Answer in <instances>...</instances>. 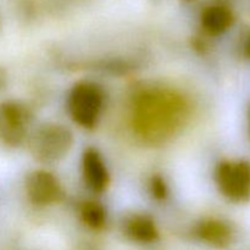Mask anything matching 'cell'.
<instances>
[{
	"label": "cell",
	"mask_w": 250,
	"mask_h": 250,
	"mask_svg": "<svg viewBox=\"0 0 250 250\" xmlns=\"http://www.w3.org/2000/svg\"><path fill=\"white\" fill-rule=\"evenodd\" d=\"M32 112L20 102L6 100L0 103V143L16 148L28 138Z\"/></svg>",
	"instance_id": "5b68a950"
},
{
	"label": "cell",
	"mask_w": 250,
	"mask_h": 250,
	"mask_svg": "<svg viewBox=\"0 0 250 250\" xmlns=\"http://www.w3.org/2000/svg\"><path fill=\"white\" fill-rule=\"evenodd\" d=\"M76 250H95L93 247H89V246H82V247H78Z\"/></svg>",
	"instance_id": "2e32d148"
},
{
	"label": "cell",
	"mask_w": 250,
	"mask_h": 250,
	"mask_svg": "<svg viewBox=\"0 0 250 250\" xmlns=\"http://www.w3.org/2000/svg\"><path fill=\"white\" fill-rule=\"evenodd\" d=\"M127 237L141 244H150L159 239V229L151 217L146 215H134L125 225Z\"/></svg>",
	"instance_id": "9c48e42d"
},
{
	"label": "cell",
	"mask_w": 250,
	"mask_h": 250,
	"mask_svg": "<svg viewBox=\"0 0 250 250\" xmlns=\"http://www.w3.org/2000/svg\"><path fill=\"white\" fill-rule=\"evenodd\" d=\"M233 14L224 5H211L202 14V26L211 36H220L229 31L233 23Z\"/></svg>",
	"instance_id": "30bf717a"
},
{
	"label": "cell",
	"mask_w": 250,
	"mask_h": 250,
	"mask_svg": "<svg viewBox=\"0 0 250 250\" xmlns=\"http://www.w3.org/2000/svg\"><path fill=\"white\" fill-rule=\"evenodd\" d=\"M247 120H248V134H249V139H250V105L248 107V114H247Z\"/></svg>",
	"instance_id": "9a60e30c"
},
{
	"label": "cell",
	"mask_w": 250,
	"mask_h": 250,
	"mask_svg": "<svg viewBox=\"0 0 250 250\" xmlns=\"http://www.w3.org/2000/svg\"><path fill=\"white\" fill-rule=\"evenodd\" d=\"M149 190H150V194L153 195L155 199L163 200L167 197V185L164 181L163 177L160 176H154L151 177L150 182H149Z\"/></svg>",
	"instance_id": "7c38bea8"
},
{
	"label": "cell",
	"mask_w": 250,
	"mask_h": 250,
	"mask_svg": "<svg viewBox=\"0 0 250 250\" xmlns=\"http://www.w3.org/2000/svg\"><path fill=\"white\" fill-rule=\"evenodd\" d=\"M104 106V93L94 82L76 83L67 98V109L73 121L84 128L98 124Z\"/></svg>",
	"instance_id": "3957f363"
},
{
	"label": "cell",
	"mask_w": 250,
	"mask_h": 250,
	"mask_svg": "<svg viewBox=\"0 0 250 250\" xmlns=\"http://www.w3.org/2000/svg\"><path fill=\"white\" fill-rule=\"evenodd\" d=\"M189 115V103L182 93L167 87H150L134 97L131 124L144 143L160 146L180 133Z\"/></svg>",
	"instance_id": "6da1fadb"
},
{
	"label": "cell",
	"mask_w": 250,
	"mask_h": 250,
	"mask_svg": "<svg viewBox=\"0 0 250 250\" xmlns=\"http://www.w3.org/2000/svg\"><path fill=\"white\" fill-rule=\"evenodd\" d=\"M82 221L93 229H99L106 222V210L97 202H85L81 208Z\"/></svg>",
	"instance_id": "8fae6325"
},
{
	"label": "cell",
	"mask_w": 250,
	"mask_h": 250,
	"mask_svg": "<svg viewBox=\"0 0 250 250\" xmlns=\"http://www.w3.org/2000/svg\"><path fill=\"white\" fill-rule=\"evenodd\" d=\"M215 182L220 193L233 203L250 200V161L225 160L216 166Z\"/></svg>",
	"instance_id": "277c9868"
},
{
	"label": "cell",
	"mask_w": 250,
	"mask_h": 250,
	"mask_svg": "<svg viewBox=\"0 0 250 250\" xmlns=\"http://www.w3.org/2000/svg\"><path fill=\"white\" fill-rule=\"evenodd\" d=\"M5 85H6V73L0 67V90L4 89Z\"/></svg>",
	"instance_id": "5bb4252c"
},
{
	"label": "cell",
	"mask_w": 250,
	"mask_h": 250,
	"mask_svg": "<svg viewBox=\"0 0 250 250\" xmlns=\"http://www.w3.org/2000/svg\"><path fill=\"white\" fill-rule=\"evenodd\" d=\"M26 194L29 202L38 207L56 204L63 195L58 178L45 170H36L26 180Z\"/></svg>",
	"instance_id": "8992f818"
},
{
	"label": "cell",
	"mask_w": 250,
	"mask_h": 250,
	"mask_svg": "<svg viewBox=\"0 0 250 250\" xmlns=\"http://www.w3.org/2000/svg\"><path fill=\"white\" fill-rule=\"evenodd\" d=\"M243 56L246 59H248V60H250V34L243 44Z\"/></svg>",
	"instance_id": "4fadbf2b"
},
{
	"label": "cell",
	"mask_w": 250,
	"mask_h": 250,
	"mask_svg": "<svg viewBox=\"0 0 250 250\" xmlns=\"http://www.w3.org/2000/svg\"><path fill=\"white\" fill-rule=\"evenodd\" d=\"M32 156L43 164H54L62 160L73 146V134L60 124H44L32 131L28 138Z\"/></svg>",
	"instance_id": "7a4b0ae2"
},
{
	"label": "cell",
	"mask_w": 250,
	"mask_h": 250,
	"mask_svg": "<svg viewBox=\"0 0 250 250\" xmlns=\"http://www.w3.org/2000/svg\"><path fill=\"white\" fill-rule=\"evenodd\" d=\"M197 234L204 243L214 248H227L233 242L234 233L231 225L220 219L203 220L197 227Z\"/></svg>",
	"instance_id": "ba28073f"
},
{
	"label": "cell",
	"mask_w": 250,
	"mask_h": 250,
	"mask_svg": "<svg viewBox=\"0 0 250 250\" xmlns=\"http://www.w3.org/2000/svg\"><path fill=\"white\" fill-rule=\"evenodd\" d=\"M82 173L85 185L94 193H102L109 185V171L99 151L94 148L85 149L82 156Z\"/></svg>",
	"instance_id": "52a82bcc"
}]
</instances>
